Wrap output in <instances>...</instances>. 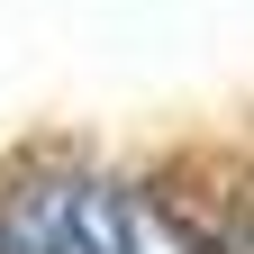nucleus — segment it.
<instances>
[{
  "label": "nucleus",
  "instance_id": "f257e3e1",
  "mask_svg": "<svg viewBox=\"0 0 254 254\" xmlns=\"http://www.w3.org/2000/svg\"><path fill=\"white\" fill-rule=\"evenodd\" d=\"M0 254H127V209L91 182H27L0 200Z\"/></svg>",
  "mask_w": 254,
  "mask_h": 254
}]
</instances>
